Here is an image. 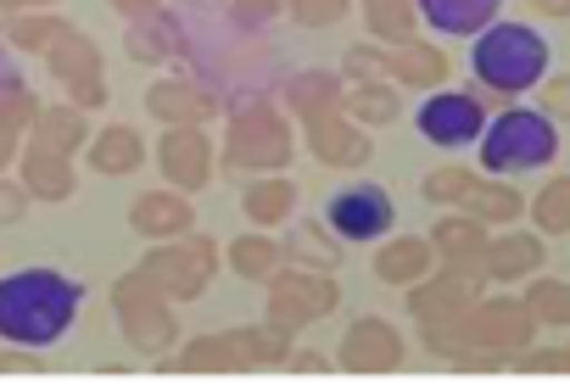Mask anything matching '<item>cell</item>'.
<instances>
[{
	"label": "cell",
	"instance_id": "cell-5",
	"mask_svg": "<svg viewBox=\"0 0 570 391\" xmlns=\"http://www.w3.org/2000/svg\"><path fill=\"white\" fill-rule=\"evenodd\" d=\"M420 135L431 140V146H470V140H481V129H487V113H481V101L475 96H464V90H442V96H431L425 107H420Z\"/></svg>",
	"mask_w": 570,
	"mask_h": 391
},
{
	"label": "cell",
	"instance_id": "cell-6",
	"mask_svg": "<svg viewBox=\"0 0 570 391\" xmlns=\"http://www.w3.org/2000/svg\"><path fill=\"white\" fill-rule=\"evenodd\" d=\"M420 18L442 35H481L487 23H498L503 0H414Z\"/></svg>",
	"mask_w": 570,
	"mask_h": 391
},
{
	"label": "cell",
	"instance_id": "cell-4",
	"mask_svg": "<svg viewBox=\"0 0 570 391\" xmlns=\"http://www.w3.org/2000/svg\"><path fill=\"white\" fill-rule=\"evenodd\" d=\"M325 218H331V229H336L342 241H375V235L392 229L397 207H392V196H386L381 185L358 179V185H342V190L331 196Z\"/></svg>",
	"mask_w": 570,
	"mask_h": 391
},
{
	"label": "cell",
	"instance_id": "cell-3",
	"mask_svg": "<svg viewBox=\"0 0 570 391\" xmlns=\"http://www.w3.org/2000/svg\"><path fill=\"white\" fill-rule=\"evenodd\" d=\"M553 151H559V129L548 113H531V107H509L481 129V163L492 174L542 168V163H553Z\"/></svg>",
	"mask_w": 570,
	"mask_h": 391
},
{
	"label": "cell",
	"instance_id": "cell-1",
	"mask_svg": "<svg viewBox=\"0 0 570 391\" xmlns=\"http://www.w3.org/2000/svg\"><path fill=\"white\" fill-rule=\"evenodd\" d=\"M85 285L62 268H12L0 274V341L51 346L73 330Z\"/></svg>",
	"mask_w": 570,
	"mask_h": 391
},
{
	"label": "cell",
	"instance_id": "cell-2",
	"mask_svg": "<svg viewBox=\"0 0 570 391\" xmlns=\"http://www.w3.org/2000/svg\"><path fill=\"white\" fill-rule=\"evenodd\" d=\"M470 68L487 90H503V96H525L542 85L548 74V40L525 23H487L470 46Z\"/></svg>",
	"mask_w": 570,
	"mask_h": 391
}]
</instances>
